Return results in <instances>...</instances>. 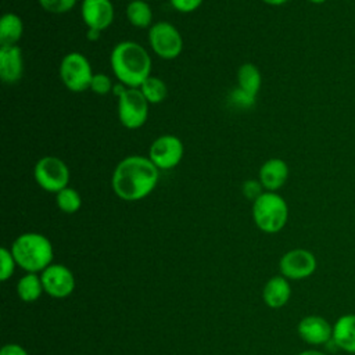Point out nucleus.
Wrapping results in <instances>:
<instances>
[{
  "instance_id": "1",
  "label": "nucleus",
  "mask_w": 355,
  "mask_h": 355,
  "mask_svg": "<svg viewBox=\"0 0 355 355\" xmlns=\"http://www.w3.org/2000/svg\"><path fill=\"white\" fill-rule=\"evenodd\" d=\"M159 169L144 155H128L121 159L111 176L115 196L123 201H140L157 187Z\"/></svg>"
},
{
  "instance_id": "2",
  "label": "nucleus",
  "mask_w": 355,
  "mask_h": 355,
  "mask_svg": "<svg viewBox=\"0 0 355 355\" xmlns=\"http://www.w3.org/2000/svg\"><path fill=\"white\" fill-rule=\"evenodd\" d=\"M110 65L119 83L139 89L151 75L153 61L148 51L140 43L122 40L111 50Z\"/></svg>"
},
{
  "instance_id": "3",
  "label": "nucleus",
  "mask_w": 355,
  "mask_h": 355,
  "mask_svg": "<svg viewBox=\"0 0 355 355\" xmlns=\"http://www.w3.org/2000/svg\"><path fill=\"white\" fill-rule=\"evenodd\" d=\"M18 268L26 273H42L53 263L54 248L42 233L26 232L19 234L10 247Z\"/></svg>"
},
{
  "instance_id": "4",
  "label": "nucleus",
  "mask_w": 355,
  "mask_h": 355,
  "mask_svg": "<svg viewBox=\"0 0 355 355\" xmlns=\"http://www.w3.org/2000/svg\"><path fill=\"white\" fill-rule=\"evenodd\" d=\"M252 220L255 226L268 234L279 233L288 220V205L277 191H263L252 201Z\"/></svg>"
},
{
  "instance_id": "5",
  "label": "nucleus",
  "mask_w": 355,
  "mask_h": 355,
  "mask_svg": "<svg viewBox=\"0 0 355 355\" xmlns=\"http://www.w3.org/2000/svg\"><path fill=\"white\" fill-rule=\"evenodd\" d=\"M93 75L94 72L89 58L79 51L65 54L60 62L61 82L73 93H80L90 89Z\"/></svg>"
},
{
  "instance_id": "6",
  "label": "nucleus",
  "mask_w": 355,
  "mask_h": 355,
  "mask_svg": "<svg viewBox=\"0 0 355 355\" xmlns=\"http://www.w3.org/2000/svg\"><path fill=\"white\" fill-rule=\"evenodd\" d=\"M33 178L40 189L57 194L60 190L68 187L69 168L55 155H44L39 158L33 166Z\"/></svg>"
},
{
  "instance_id": "7",
  "label": "nucleus",
  "mask_w": 355,
  "mask_h": 355,
  "mask_svg": "<svg viewBox=\"0 0 355 355\" xmlns=\"http://www.w3.org/2000/svg\"><path fill=\"white\" fill-rule=\"evenodd\" d=\"M148 44L159 58L175 60L183 50V37L173 24L158 21L148 28Z\"/></svg>"
},
{
  "instance_id": "8",
  "label": "nucleus",
  "mask_w": 355,
  "mask_h": 355,
  "mask_svg": "<svg viewBox=\"0 0 355 355\" xmlns=\"http://www.w3.org/2000/svg\"><path fill=\"white\" fill-rule=\"evenodd\" d=\"M118 100V119L123 128L135 130L140 129L148 118L150 103L146 100L140 89L126 87L125 92L116 97Z\"/></svg>"
},
{
  "instance_id": "9",
  "label": "nucleus",
  "mask_w": 355,
  "mask_h": 355,
  "mask_svg": "<svg viewBox=\"0 0 355 355\" xmlns=\"http://www.w3.org/2000/svg\"><path fill=\"white\" fill-rule=\"evenodd\" d=\"M183 141L175 135L158 136L148 148V158L159 171H168L178 166L183 158Z\"/></svg>"
},
{
  "instance_id": "10",
  "label": "nucleus",
  "mask_w": 355,
  "mask_h": 355,
  "mask_svg": "<svg viewBox=\"0 0 355 355\" xmlns=\"http://www.w3.org/2000/svg\"><path fill=\"white\" fill-rule=\"evenodd\" d=\"M316 268V257L305 248H293L284 252L279 261L280 275L288 280L308 279L315 273Z\"/></svg>"
},
{
  "instance_id": "11",
  "label": "nucleus",
  "mask_w": 355,
  "mask_h": 355,
  "mask_svg": "<svg viewBox=\"0 0 355 355\" xmlns=\"http://www.w3.org/2000/svg\"><path fill=\"white\" fill-rule=\"evenodd\" d=\"M40 277L44 293L55 300L69 297L76 286V280L72 270L64 263L53 262L40 273Z\"/></svg>"
},
{
  "instance_id": "12",
  "label": "nucleus",
  "mask_w": 355,
  "mask_h": 355,
  "mask_svg": "<svg viewBox=\"0 0 355 355\" xmlns=\"http://www.w3.org/2000/svg\"><path fill=\"white\" fill-rule=\"evenodd\" d=\"M80 17L87 29L103 32L114 22V4L111 0H82Z\"/></svg>"
},
{
  "instance_id": "13",
  "label": "nucleus",
  "mask_w": 355,
  "mask_h": 355,
  "mask_svg": "<svg viewBox=\"0 0 355 355\" xmlns=\"http://www.w3.org/2000/svg\"><path fill=\"white\" fill-rule=\"evenodd\" d=\"M297 333L304 343L312 347L326 345L331 343L333 324L323 316L308 315L298 322Z\"/></svg>"
},
{
  "instance_id": "14",
  "label": "nucleus",
  "mask_w": 355,
  "mask_h": 355,
  "mask_svg": "<svg viewBox=\"0 0 355 355\" xmlns=\"http://www.w3.org/2000/svg\"><path fill=\"white\" fill-rule=\"evenodd\" d=\"M24 75V55L19 46H0V79L15 85Z\"/></svg>"
},
{
  "instance_id": "15",
  "label": "nucleus",
  "mask_w": 355,
  "mask_h": 355,
  "mask_svg": "<svg viewBox=\"0 0 355 355\" xmlns=\"http://www.w3.org/2000/svg\"><path fill=\"white\" fill-rule=\"evenodd\" d=\"M288 165L282 158H269L266 159L258 172V180L261 182L265 191H277L280 190L288 179Z\"/></svg>"
},
{
  "instance_id": "16",
  "label": "nucleus",
  "mask_w": 355,
  "mask_h": 355,
  "mask_svg": "<svg viewBox=\"0 0 355 355\" xmlns=\"http://www.w3.org/2000/svg\"><path fill=\"white\" fill-rule=\"evenodd\" d=\"M331 343L336 348L355 355V313H344L333 323Z\"/></svg>"
},
{
  "instance_id": "17",
  "label": "nucleus",
  "mask_w": 355,
  "mask_h": 355,
  "mask_svg": "<svg viewBox=\"0 0 355 355\" xmlns=\"http://www.w3.org/2000/svg\"><path fill=\"white\" fill-rule=\"evenodd\" d=\"M290 297H291L290 280L282 275L272 276L262 288V300L272 309H279L284 306L290 301Z\"/></svg>"
},
{
  "instance_id": "18",
  "label": "nucleus",
  "mask_w": 355,
  "mask_h": 355,
  "mask_svg": "<svg viewBox=\"0 0 355 355\" xmlns=\"http://www.w3.org/2000/svg\"><path fill=\"white\" fill-rule=\"evenodd\" d=\"M24 35V22L15 12H6L0 19V46H18Z\"/></svg>"
},
{
  "instance_id": "19",
  "label": "nucleus",
  "mask_w": 355,
  "mask_h": 355,
  "mask_svg": "<svg viewBox=\"0 0 355 355\" xmlns=\"http://www.w3.org/2000/svg\"><path fill=\"white\" fill-rule=\"evenodd\" d=\"M15 290L18 298L22 302L28 304L37 301L44 293L42 277L37 273H25L22 277L18 279Z\"/></svg>"
},
{
  "instance_id": "20",
  "label": "nucleus",
  "mask_w": 355,
  "mask_h": 355,
  "mask_svg": "<svg viewBox=\"0 0 355 355\" xmlns=\"http://www.w3.org/2000/svg\"><path fill=\"white\" fill-rule=\"evenodd\" d=\"M262 85V75L257 65L252 62L241 64L237 69V87L243 92L257 97Z\"/></svg>"
},
{
  "instance_id": "21",
  "label": "nucleus",
  "mask_w": 355,
  "mask_h": 355,
  "mask_svg": "<svg viewBox=\"0 0 355 355\" xmlns=\"http://www.w3.org/2000/svg\"><path fill=\"white\" fill-rule=\"evenodd\" d=\"M153 8L144 0H132L126 6V18L129 24L137 29L150 28L153 22Z\"/></svg>"
},
{
  "instance_id": "22",
  "label": "nucleus",
  "mask_w": 355,
  "mask_h": 355,
  "mask_svg": "<svg viewBox=\"0 0 355 355\" xmlns=\"http://www.w3.org/2000/svg\"><path fill=\"white\" fill-rule=\"evenodd\" d=\"M139 89L150 104H159L168 96L166 83L161 78L153 75H150Z\"/></svg>"
},
{
  "instance_id": "23",
  "label": "nucleus",
  "mask_w": 355,
  "mask_h": 355,
  "mask_svg": "<svg viewBox=\"0 0 355 355\" xmlns=\"http://www.w3.org/2000/svg\"><path fill=\"white\" fill-rule=\"evenodd\" d=\"M55 204L64 214H75L82 207V197L73 187H65L55 194Z\"/></svg>"
},
{
  "instance_id": "24",
  "label": "nucleus",
  "mask_w": 355,
  "mask_h": 355,
  "mask_svg": "<svg viewBox=\"0 0 355 355\" xmlns=\"http://www.w3.org/2000/svg\"><path fill=\"white\" fill-rule=\"evenodd\" d=\"M18 268L15 258L10 248L1 247L0 248V280L7 282L14 275L15 269Z\"/></svg>"
},
{
  "instance_id": "25",
  "label": "nucleus",
  "mask_w": 355,
  "mask_h": 355,
  "mask_svg": "<svg viewBox=\"0 0 355 355\" xmlns=\"http://www.w3.org/2000/svg\"><path fill=\"white\" fill-rule=\"evenodd\" d=\"M112 87H114V82L111 80V78L107 73L98 72V73L93 75L92 83H90V90L94 94L107 96V94L112 93Z\"/></svg>"
},
{
  "instance_id": "26",
  "label": "nucleus",
  "mask_w": 355,
  "mask_h": 355,
  "mask_svg": "<svg viewBox=\"0 0 355 355\" xmlns=\"http://www.w3.org/2000/svg\"><path fill=\"white\" fill-rule=\"evenodd\" d=\"M40 7L51 14H64L71 11L78 0H37Z\"/></svg>"
},
{
  "instance_id": "27",
  "label": "nucleus",
  "mask_w": 355,
  "mask_h": 355,
  "mask_svg": "<svg viewBox=\"0 0 355 355\" xmlns=\"http://www.w3.org/2000/svg\"><path fill=\"white\" fill-rule=\"evenodd\" d=\"M230 101L237 107V108H251L255 101H257V97L243 92L241 89H239L237 86L232 90L230 96H229Z\"/></svg>"
},
{
  "instance_id": "28",
  "label": "nucleus",
  "mask_w": 355,
  "mask_h": 355,
  "mask_svg": "<svg viewBox=\"0 0 355 355\" xmlns=\"http://www.w3.org/2000/svg\"><path fill=\"white\" fill-rule=\"evenodd\" d=\"M263 187L261 184L259 180H255V179H248L243 183V194L250 198L251 201L257 200L262 193H263Z\"/></svg>"
},
{
  "instance_id": "29",
  "label": "nucleus",
  "mask_w": 355,
  "mask_h": 355,
  "mask_svg": "<svg viewBox=\"0 0 355 355\" xmlns=\"http://www.w3.org/2000/svg\"><path fill=\"white\" fill-rule=\"evenodd\" d=\"M204 0H169L171 6L173 7V10L183 12V14H189L196 11L197 8L201 7Z\"/></svg>"
},
{
  "instance_id": "30",
  "label": "nucleus",
  "mask_w": 355,
  "mask_h": 355,
  "mask_svg": "<svg viewBox=\"0 0 355 355\" xmlns=\"http://www.w3.org/2000/svg\"><path fill=\"white\" fill-rule=\"evenodd\" d=\"M0 355H29V354L22 345L17 343H8L1 347Z\"/></svg>"
},
{
  "instance_id": "31",
  "label": "nucleus",
  "mask_w": 355,
  "mask_h": 355,
  "mask_svg": "<svg viewBox=\"0 0 355 355\" xmlns=\"http://www.w3.org/2000/svg\"><path fill=\"white\" fill-rule=\"evenodd\" d=\"M297 355H329L320 349H316V348H308V349H304L301 352H298Z\"/></svg>"
},
{
  "instance_id": "32",
  "label": "nucleus",
  "mask_w": 355,
  "mask_h": 355,
  "mask_svg": "<svg viewBox=\"0 0 355 355\" xmlns=\"http://www.w3.org/2000/svg\"><path fill=\"white\" fill-rule=\"evenodd\" d=\"M100 35H101V32L96 31V29H87V32H86V37L92 42H96L100 37Z\"/></svg>"
},
{
  "instance_id": "33",
  "label": "nucleus",
  "mask_w": 355,
  "mask_h": 355,
  "mask_svg": "<svg viewBox=\"0 0 355 355\" xmlns=\"http://www.w3.org/2000/svg\"><path fill=\"white\" fill-rule=\"evenodd\" d=\"M265 4H268V6H283V4H286L288 0H262Z\"/></svg>"
},
{
  "instance_id": "34",
  "label": "nucleus",
  "mask_w": 355,
  "mask_h": 355,
  "mask_svg": "<svg viewBox=\"0 0 355 355\" xmlns=\"http://www.w3.org/2000/svg\"><path fill=\"white\" fill-rule=\"evenodd\" d=\"M308 1H311V3H313V4H322V3H324L326 0H308Z\"/></svg>"
}]
</instances>
